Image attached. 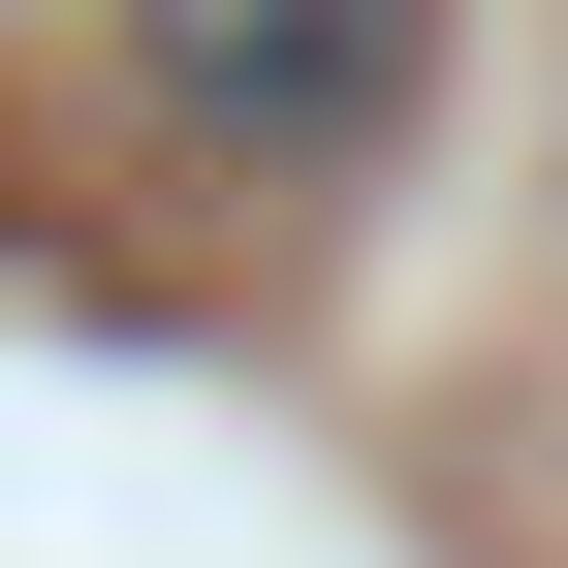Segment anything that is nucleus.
<instances>
[{
	"label": "nucleus",
	"instance_id": "1",
	"mask_svg": "<svg viewBox=\"0 0 568 568\" xmlns=\"http://www.w3.org/2000/svg\"><path fill=\"white\" fill-rule=\"evenodd\" d=\"M126 63H159L190 159H379L410 63H443V0H126Z\"/></svg>",
	"mask_w": 568,
	"mask_h": 568
}]
</instances>
